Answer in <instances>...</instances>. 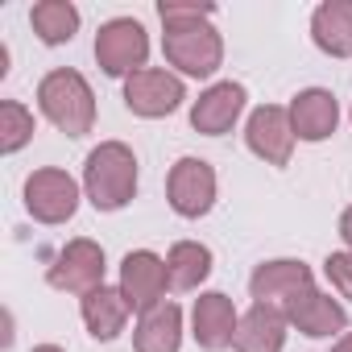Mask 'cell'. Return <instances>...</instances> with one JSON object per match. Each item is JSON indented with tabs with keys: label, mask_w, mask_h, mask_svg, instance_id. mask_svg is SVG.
<instances>
[{
	"label": "cell",
	"mask_w": 352,
	"mask_h": 352,
	"mask_svg": "<svg viewBox=\"0 0 352 352\" xmlns=\"http://www.w3.org/2000/svg\"><path fill=\"white\" fill-rule=\"evenodd\" d=\"M286 108H290L294 137L298 141H311V145L327 141L336 133V124H340V100L327 87H302Z\"/></svg>",
	"instance_id": "15"
},
{
	"label": "cell",
	"mask_w": 352,
	"mask_h": 352,
	"mask_svg": "<svg viewBox=\"0 0 352 352\" xmlns=\"http://www.w3.org/2000/svg\"><path fill=\"white\" fill-rule=\"evenodd\" d=\"M236 327H241V311H236V302L224 290H204L195 298V307H191V336H195V344L204 352L232 348Z\"/></svg>",
	"instance_id": "12"
},
{
	"label": "cell",
	"mask_w": 352,
	"mask_h": 352,
	"mask_svg": "<svg viewBox=\"0 0 352 352\" xmlns=\"http://www.w3.org/2000/svg\"><path fill=\"white\" fill-rule=\"evenodd\" d=\"M79 199H83L79 183L58 166H42V170H34L25 179V212L38 224H50V228L67 224L79 212Z\"/></svg>",
	"instance_id": "7"
},
{
	"label": "cell",
	"mask_w": 352,
	"mask_h": 352,
	"mask_svg": "<svg viewBox=\"0 0 352 352\" xmlns=\"http://www.w3.org/2000/svg\"><path fill=\"white\" fill-rule=\"evenodd\" d=\"M340 241H344V249L352 253V208L340 212Z\"/></svg>",
	"instance_id": "24"
},
{
	"label": "cell",
	"mask_w": 352,
	"mask_h": 352,
	"mask_svg": "<svg viewBox=\"0 0 352 352\" xmlns=\"http://www.w3.org/2000/svg\"><path fill=\"white\" fill-rule=\"evenodd\" d=\"M311 42L327 58H352V0H323L311 13Z\"/></svg>",
	"instance_id": "17"
},
{
	"label": "cell",
	"mask_w": 352,
	"mask_h": 352,
	"mask_svg": "<svg viewBox=\"0 0 352 352\" xmlns=\"http://www.w3.org/2000/svg\"><path fill=\"white\" fill-rule=\"evenodd\" d=\"M104 274H108V257H104V249H100L96 241H87V236L67 241V245L54 253V261L46 265V282H50L54 290L79 294V298L91 294V290H100V286H108Z\"/></svg>",
	"instance_id": "5"
},
{
	"label": "cell",
	"mask_w": 352,
	"mask_h": 352,
	"mask_svg": "<svg viewBox=\"0 0 352 352\" xmlns=\"http://www.w3.org/2000/svg\"><path fill=\"white\" fill-rule=\"evenodd\" d=\"M315 286V274L307 261L298 257H274V261H261L249 278V298L257 307H270V311H290V302Z\"/></svg>",
	"instance_id": "9"
},
{
	"label": "cell",
	"mask_w": 352,
	"mask_h": 352,
	"mask_svg": "<svg viewBox=\"0 0 352 352\" xmlns=\"http://www.w3.org/2000/svg\"><path fill=\"white\" fill-rule=\"evenodd\" d=\"M34 141V112L21 100H0V153H17Z\"/></svg>",
	"instance_id": "22"
},
{
	"label": "cell",
	"mask_w": 352,
	"mask_h": 352,
	"mask_svg": "<svg viewBox=\"0 0 352 352\" xmlns=\"http://www.w3.org/2000/svg\"><path fill=\"white\" fill-rule=\"evenodd\" d=\"M133 348H137V352H179V348H183V307L166 298V302H157L153 311L137 315Z\"/></svg>",
	"instance_id": "16"
},
{
	"label": "cell",
	"mask_w": 352,
	"mask_h": 352,
	"mask_svg": "<svg viewBox=\"0 0 352 352\" xmlns=\"http://www.w3.org/2000/svg\"><path fill=\"white\" fill-rule=\"evenodd\" d=\"M34 352H67V348H58V344H38Z\"/></svg>",
	"instance_id": "26"
},
{
	"label": "cell",
	"mask_w": 352,
	"mask_h": 352,
	"mask_svg": "<svg viewBox=\"0 0 352 352\" xmlns=\"http://www.w3.org/2000/svg\"><path fill=\"white\" fill-rule=\"evenodd\" d=\"M348 120H352V108H348Z\"/></svg>",
	"instance_id": "27"
},
{
	"label": "cell",
	"mask_w": 352,
	"mask_h": 352,
	"mask_svg": "<svg viewBox=\"0 0 352 352\" xmlns=\"http://www.w3.org/2000/svg\"><path fill=\"white\" fill-rule=\"evenodd\" d=\"M79 9L71 5V0H38V5L30 9V25L38 34V42L46 46H63L79 34Z\"/></svg>",
	"instance_id": "21"
},
{
	"label": "cell",
	"mask_w": 352,
	"mask_h": 352,
	"mask_svg": "<svg viewBox=\"0 0 352 352\" xmlns=\"http://www.w3.org/2000/svg\"><path fill=\"white\" fill-rule=\"evenodd\" d=\"M216 170L204 157H179L166 174V204L174 208V216L183 220H199L216 208Z\"/></svg>",
	"instance_id": "6"
},
{
	"label": "cell",
	"mask_w": 352,
	"mask_h": 352,
	"mask_svg": "<svg viewBox=\"0 0 352 352\" xmlns=\"http://www.w3.org/2000/svg\"><path fill=\"white\" fill-rule=\"evenodd\" d=\"M162 54L166 63L187 75V79H212L224 67V38L212 25L216 5H199V0H162Z\"/></svg>",
	"instance_id": "1"
},
{
	"label": "cell",
	"mask_w": 352,
	"mask_h": 352,
	"mask_svg": "<svg viewBox=\"0 0 352 352\" xmlns=\"http://www.w3.org/2000/svg\"><path fill=\"white\" fill-rule=\"evenodd\" d=\"M170 290V274H166V257L149 253V249H133L120 261V294L129 298V307L137 315L153 311L157 302H166Z\"/></svg>",
	"instance_id": "11"
},
{
	"label": "cell",
	"mask_w": 352,
	"mask_h": 352,
	"mask_svg": "<svg viewBox=\"0 0 352 352\" xmlns=\"http://www.w3.org/2000/svg\"><path fill=\"white\" fill-rule=\"evenodd\" d=\"M83 195L96 212H120L137 195V153L124 141H100L83 162Z\"/></svg>",
	"instance_id": "2"
},
{
	"label": "cell",
	"mask_w": 352,
	"mask_h": 352,
	"mask_svg": "<svg viewBox=\"0 0 352 352\" xmlns=\"http://www.w3.org/2000/svg\"><path fill=\"white\" fill-rule=\"evenodd\" d=\"M187 100V83L183 75H174L166 67H145L137 75L124 79V108L133 116H145V120H162L170 112H179Z\"/></svg>",
	"instance_id": "8"
},
{
	"label": "cell",
	"mask_w": 352,
	"mask_h": 352,
	"mask_svg": "<svg viewBox=\"0 0 352 352\" xmlns=\"http://www.w3.org/2000/svg\"><path fill=\"white\" fill-rule=\"evenodd\" d=\"M245 100H249L245 83H232V79L212 83V87L199 91V100L191 104V129L204 133V137H224V133H232V124H236L241 112H245Z\"/></svg>",
	"instance_id": "13"
},
{
	"label": "cell",
	"mask_w": 352,
	"mask_h": 352,
	"mask_svg": "<svg viewBox=\"0 0 352 352\" xmlns=\"http://www.w3.org/2000/svg\"><path fill=\"white\" fill-rule=\"evenodd\" d=\"M91 50H96V63H100L104 75H112V79H129V75L145 71V58H149V34H145V25L133 21V17H112V21L100 25Z\"/></svg>",
	"instance_id": "4"
},
{
	"label": "cell",
	"mask_w": 352,
	"mask_h": 352,
	"mask_svg": "<svg viewBox=\"0 0 352 352\" xmlns=\"http://www.w3.org/2000/svg\"><path fill=\"white\" fill-rule=\"evenodd\" d=\"M294 141L298 137H294V124H290V108L261 104V108L249 112V120H245V145L265 166H290Z\"/></svg>",
	"instance_id": "10"
},
{
	"label": "cell",
	"mask_w": 352,
	"mask_h": 352,
	"mask_svg": "<svg viewBox=\"0 0 352 352\" xmlns=\"http://www.w3.org/2000/svg\"><path fill=\"white\" fill-rule=\"evenodd\" d=\"M38 108L67 137H87L96 129V91L75 67H54L50 75H42Z\"/></svg>",
	"instance_id": "3"
},
{
	"label": "cell",
	"mask_w": 352,
	"mask_h": 352,
	"mask_svg": "<svg viewBox=\"0 0 352 352\" xmlns=\"http://www.w3.org/2000/svg\"><path fill=\"white\" fill-rule=\"evenodd\" d=\"M166 274H170V290H199L212 278V249L199 241H174L166 253Z\"/></svg>",
	"instance_id": "20"
},
{
	"label": "cell",
	"mask_w": 352,
	"mask_h": 352,
	"mask_svg": "<svg viewBox=\"0 0 352 352\" xmlns=\"http://www.w3.org/2000/svg\"><path fill=\"white\" fill-rule=\"evenodd\" d=\"M323 274H327L331 290H336L340 298H348V302H352V253H348V249H340V253H327V261H323Z\"/></svg>",
	"instance_id": "23"
},
{
	"label": "cell",
	"mask_w": 352,
	"mask_h": 352,
	"mask_svg": "<svg viewBox=\"0 0 352 352\" xmlns=\"http://www.w3.org/2000/svg\"><path fill=\"white\" fill-rule=\"evenodd\" d=\"M79 315H83L87 331L108 344V340H116V336L124 331L133 307H129V298L120 294V286H100V290H91V294L79 298Z\"/></svg>",
	"instance_id": "18"
},
{
	"label": "cell",
	"mask_w": 352,
	"mask_h": 352,
	"mask_svg": "<svg viewBox=\"0 0 352 352\" xmlns=\"http://www.w3.org/2000/svg\"><path fill=\"white\" fill-rule=\"evenodd\" d=\"M331 352H352V331H344V336L336 340V348H331Z\"/></svg>",
	"instance_id": "25"
},
{
	"label": "cell",
	"mask_w": 352,
	"mask_h": 352,
	"mask_svg": "<svg viewBox=\"0 0 352 352\" xmlns=\"http://www.w3.org/2000/svg\"><path fill=\"white\" fill-rule=\"evenodd\" d=\"M232 348L236 352H282L286 348V315L253 302L241 315V327H236Z\"/></svg>",
	"instance_id": "19"
},
{
	"label": "cell",
	"mask_w": 352,
	"mask_h": 352,
	"mask_svg": "<svg viewBox=\"0 0 352 352\" xmlns=\"http://www.w3.org/2000/svg\"><path fill=\"white\" fill-rule=\"evenodd\" d=\"M286 323L298 327L307 340H340V336L348 331V311L340 307V298H331V294H323L319 286H311V290H302V294L290 302Z\"/></svg>",
	"instance_id": "14"
}]
</instances>
